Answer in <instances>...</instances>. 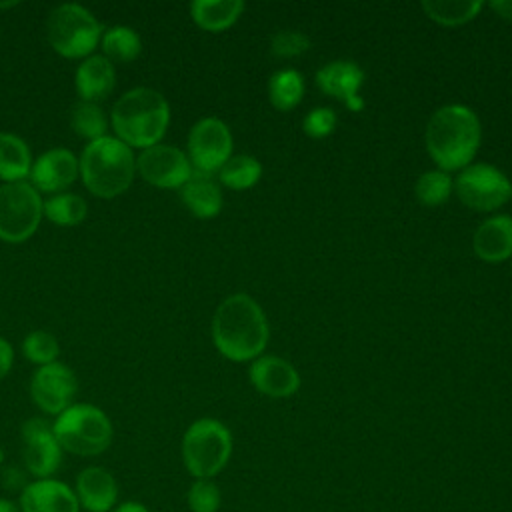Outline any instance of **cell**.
Wrapping results in <instances>:
<instances>
[{"mask_svg":"<svg viewBox=\"0 0 512 512\" xmlns=\"http://www.w3.org/2000/svg\"><path fill=\"white\" fill-rule=\"evenodd\" d=\"M52 430L64 452L84 458L106 452L114 438V426L108 414L86 402L72 404L58 414Z\"/></svg>","mask_w":512,"mask_h":512,"instance_id":"5","label":"cell"},{"mask_svg":"<svg viewBox=\"0 0 512 512\" xmlns=\"http://www.w3.org/2000/svg\"><path fill=\"white\" fill-rule=\"evenodd\" d=\"M102 32L104 28L96 16L76 2L56 6L46 20L48 44L56 54L70 60L92 56Z\"/></svg>","mask_w":512,"mask_h":512,"instance_id":"6","label":"cell"},{"mask_svg":"<svg viewBox=\"0 0 512 512\" xmlns=\"http://www.w3.org/2000/svg\"><path fill=\"white\" fill-rule=\"evenodd\" d=\"M242 12V0H194L190 4L194 24L206 32H222L230 28Z\"/></svg>","mask_w":512,"mask_h":512,"instance_id":"22","label":"cell"},{"mask_svg":"<svg viewBox=\"0 0 512 512\" xmlns=\"http://www.w3.org/2000/svg\"><path fill=\"white\" fill-rule=\"evenodd\" d=\"M186 148L192 170L214 176L232 156V132L220 118H200L188 132Z\"/></svg>","mask_w":512,"mask_h":512,"instance_id":"10","label":"cell"},{"mask_svg":"<svg viewBox=\"0 0 512 512\" xmlns=\"http://www.w3.org/2000/svg\"><path fill=\"white\" fill-rule=\"evenodd\" d=\"M14 362V350L12 344L0 336V380L10 372Z\"/></svg>","mask_w":512,"mask_h":512,"instance_id":"35","label":"cell"},{"mask_svg":"<svg viewBox=\"0 0 512 512\" xmlns=\"http://www.w3.org/2000/svg\"><path fill=\"white\" fill-rule=\"evenodd\" d=\"M110 120L118 140L144 150L164 138L170 124V104L162 92L136 86L114 102Z\"/></svg>","mask_w":512,"mask_h":512,"instance_id":"3","label":"cell"},{"mask_svg":"<svg viewBox=\"0 0 512 512\" xmlns=\"http://www.w3.org/2000/svg\"><path fill=\"white\" fill-rule=\"evenodd\" d=\"M488 6L504 20L512 22V0H492L488 2Z\"/></svg>","mask_w":512,"mask_h":512,"instance_id":"36","label":"cell"},{"mask_svg":"<svg viewBox=\"0 0 512 512\" xmlns=\"http://www.w3.org/2000/svg\"><path fill=\"white\" fill-rule=\"evenodd\" d=\"M472 248L484 262H504L512 258V216L496 214L484 220L474 232Z\"/></svg>","mask_w":512,"mask_h":512,"instance_id":"20","label":"cell"},{"mask_svg":"<svg viewBox=\"0 0 512 512\" xmlns=\"http://www.w3.org/2000/svg\"><path fill=\"white\" fill-rule=\"evenodd\" d=\"M252 386L270 398H288L300 388L298 370L284 358L258 356L248 370Z\"/></svg>","mask_w":512,"mask_h":512,"instance_id":"16","label":"cell"},{"mask_svg":"<svg viewBox=\"0 0 512 512\" xmlns=\"http://www.w3.org/2000/svg\"><path fill=\"white\" fill-rule=\"evenodd\" d=\"M362 82H364V72L352 60H334L324 64L316 72L318 88L324 94L342 100L350 110H360L364 106V102L358 96Z\"/></svg>","mask_w":512,"mask_h":512,"instance_id":"17","label":"cell"},{"mask_svg":"<svg viewBox=\"0 0 512 512\" xmlns=\"http://www.w3.org/2000/svg\"><path fill=\"white\" fill-rule=\"evenodd\" d=\"M136 172L156 188L180 190L192 174V164L184 150L170 144H154L138 154Z\"/></svg>","mask_w":512,"mask_h":512,"instance_id":"12","label":"cell"},{"mask_svg":"<svg viewBox=\"0 0 512 512\" xmlns=\"http://www.w3.org/2000/svg\"><path fill=\"white\" fill-rule=\"evenodd\" d=\"M336 122H338V118L332 108L318 106L304 116L302 128H304V134L310 138H326L334 132Z\"/></svg>","mask_w":512,"mask_h":512,"instance_id":"34","label":"cell"},{"mask_svg":"<svg viewBox=\"0 0 512 512\" xmlns=\"http://www.w3.org/2000/svg\"><path fill=\"white\" fill-rule=\"evenodd\" d=\"M482 138L480 120L464 104H446L438 108L426 126L424 144L438 170L452 172L472 164Z\"/></svg>","mask_w":512,"mask_h":512,"instance_id":"2","label":"cell"},{"mask_svg":"<svg viewBox=\"0 0 512 512\" xmlns=\"http://www.w3.org/2000/svg\"><path fill=\"white\" fill-rule=\"evenodd\" d=\"M16 4H18V2H14V0H12V2H0V8H12V6H16Z\"/></svg>","mask_w":512,"mask_h":512,"instance_id":"39","label":"cell"},{"mask_svg":"<svg viewBox=\"0 0 512 512\" xmlns=\"http://www.w3.org/2000/svg\"><path fill=\"white\" fill-rule=\"evenodd\" d=\"M70 128L76 136L92 142L106 136L108 118L98 102L78 100L70 110Z\"/></svg>","mask_w":512,"mask_h":512,"instance_id":"28","label":"cell"},{"mask_svg":"<svg viewBox=\"0 0 512 512\" xmlns=\"http://www.w3.org/2000/svg\"><path fill=\"white\" fill-rule=\"evenodd\" d=\"M310 48V38L298 30H280L270 40V50L276 58H294Z\"/></svg>","mask_w":512,"mask_h":512,"instance_id":"33","label":"cell"},{"mask_svg":"<svg viewBox=\"0 0 512 512\" xmlns=\"http://www.w3.org/2000/svg\"><path fill=\"white\" fill-rule=\"evenodd\" d=\"M20 512H80V502L72 486L56 478L28 482L20 490Z\"/></svg>","mask_w":512,"mask_h":512,"instance_id":"15","label":"cell"},{"mask_svg":"<svg viewBox=\"0 0 512 512\" xmlns=\"http://www.w3.org/2000/svg\"><path fill=\"white\" fill-rule=\"evenodd\" d=\"M268 336L270 330L264 310L244 292L224 298L212 316V342L216 350L232 362L262 356Z\"/></svg>","mask_w":512,"mask_h":512,"instance_id":"1","label":"cell"},{"mask_svg":"<svg viewBox=\"0 0 512 512\" xmlns=\"http://www.w3.org/2000/svg\"><path fill=\"white\" fill-rule=\"evenodd\" d=\"M80 176V160L68 148H50L42 152L30 170V184L38 192L60 194Z\"/></svg>","mask_w":512,"mask_h":512,"instance_id":"14","label":"cell"},{"mask_svg":"<svg viewBox=\"0 0 512 512\" xmlns=\"http://www.w3.org/2000/svg\"><path fill=\"white\" fill-rule=\"evenodd\" d=\"M180 200L196 218H214L222 210V190L212 174L192 170L180 188Z\"/></svg>","mask_w":512,"mask_h":512,"instance_id":"21","label":"cell"},{"mask_svg":"<svg viewBox=\"0 0 512 512\" xmlns=\"http://www.w3.org/2000/svg\"><path fill=\"white\" fill-rule=\"evenodd\" d=\"M116 84L114 64L104 54H92L80 62L74 72V88L80 100L100 102Z\"/></svg>","mask_w":512,"mask_h":512,"instance_id":"19","label":"cell"},{"mask_svg":"<svg viewBox=\"0 0 512 512\" xmlns=\"http://www.w3.org/2000/svg\"><path fill=\"white\" fill-rule=\"evenodd\" d=\"M454 192V178L442 170H430L418 176L414 194L422 206H440Z\"/></svg>","mask_w":512,"mask_h":512,"instance_id":"30","label":"cell"},{"mask_svg":"<svg viewBox=\"0 0 512 512\" xmlns=\"http://www.w3.org/2000/svg\"><path fill=\"white\" fill-rule=\"evenodd\" d=\"M460 202L478 212H490L512 200V182L496 166L486 162L468 164L454 180Z\"/></svg>","mask_w":512,"mask_h":512,"instance_id":"9","label":"cell"},{"mask_svg":"<svg viewBox=\"0 0 512 512\" xmlns=\"http://www.w3.org/2000/svg\"><path fill=\"white\" fill-rule=\"evenodd\" d=\"M32 154L28 144L12 134L0 132V180L4 184L22 182L30 176Z\"/></svg>","mask_w":512,"mask_h":512,"instance_id":"23","label":"cell"},{"mask_svg":"<svg viewBox=\"0 0 512 512\" xmlns=\"http://www.w3.org/2000/svg\"><path fill=\"white\" fill-rule=\"evenodd\" d=\"M74 492L86 512H112L118 504V482L104 466H86L76 476Z\"/></svg>","mask_w":512,"mask_h":512,"instance_id":"18","label":"cell"},{"mask_svg":"<svg viewBox=\"0 0 512 512\" xmlns=\"http://www.w3.org/2000/svg\"><path fill=\"white\" fill-rule=\"evenodd\" d=\"M44 218L56 226H78L88 214V204L82 196L72 192H60L48 196L42 204Z\"/></svg>","mask_w":512,"mask_h":512,"instance_id":"27","label":"cell"},{"mask_svg":"<svg viewBox=\"0 0 512 512\" xmlns=\"http://www.w3.org/2000/svg\"><path fill=\"white\" fill-rule=\"evenodd\" d=\"M22 460L26 472L36 480L54 478L62 464V448L54 436L52 424L44 418H28L20 428Z\"/></svg>","mask_w":512,"mask_h":512,"instance_id":"13","label":"cell"},{"mask_svg":"<svg viewBox=\"0 0 512 512\" xmlns=\"http://www.w3.org/2000/svg\"><path fill=\"white\" fill-rule=\"evenodd\" d=\"M2 462H4V450L0 448V464H2Z\"/></svg>","mask_w":512,"mask_h":512,"instance_id":"40","label":"cell"},{"mask_svg":"<svg viewBox=\"0 0 512 512\" xmlns=\"http://www.w3.org/2000/svg\"><path fill=\"white\" fill-rule=\"evenodd\" d=\"M22 354L28 362H32L36 366H46V364L56 362V358L60 354V344L54 334H50L46 330H32L22 340Z\"/></svg>","mask_w":512,"mask_h":512,"instance_id":"31","label":"cell"},{"mask_svg":"<svg viewBox=\"0 0 512 512\" xmlns=\"http://www.w3.org/2000/svg\"><path fill=\"white\" fill-rule=\"evenodd\" d=\"M262 176V164L256 156L236 154L226 160V164L218 170V180L226 188L232 190H248Z\"/></svg>","mask_w":512,"mask_h":512,"instance_id":"29","label":"cell"},{"mask_svg":"<svg viewBox=\"0 0 512 512\" xmlns=\"http://www.w3.org/2000/svg\"><path fill=\"white\" fill-rule=\"evenodd\" d=\"M424 14L442 26H460L474 20L484 8L482 0H424Z\"/></svg>","mask_w":512,"mask_h":512,"instance_id":"25","label":"cell"},{"mask_svg":"<svg viewBox=\"0 0 512 512\" xmlns=\"http://www.w3.org/2000/svg\"><path fill=\"white\" fill-rule=\"evenodd\" d=\"M230 454L232 434L216 418L194 420L182 436V460L196 480H212L228 464Z\"/></svg>","mask_w":512,"mask_h":512,"instance_id":"7","label":"cell"},{"mask_svg":"<svg viewBox=\"0 0 512 512\" xmlns=\"http://www.w3.org/2000/svg\"><path fill=\"white\" fill-rule=\"evenodd\" d=\"M0 512H20L18 504L8 498H0Z\"/></svg>","mask_w":512,"mask_h":512,"instance_id":"38","label":"cell"},{"mask_svg":"<svg viewBox=\"0 0 512 512\" xmlns=\"http://www.w3.org/2000/svg\"><path fill=\"white\" fill-rule=\"evenodd\" d=\"M304 96V76L294 68L278 70L268 80V98L280 112H288L300 104Z\"/></svg>","mask_w":512,"mask_h":512,"instance_id":"26","label":"cell"},{"mask_svg":"<svg viewBox=\"0 0 512 512\" xmlns=\"http://www.w3.org/2000/svg\"><path fill=\"white\" fill-rule=\"evenodd\" d=\"M112 512H150L142 502L138 500H126V502H120L112 508Z\"/></svg>","mask_w":512,"mask_h":512,"instance_id":"37","label":"cell"},{"mask_svg":"<svg viewBox=\"0 0 512 512\" xmlns=\"http://www.w3.org/2000/svg\"><path fill=\"white\" fill-rule=\"evenodd\" d=\"M78 392V378L74 370L64 362H52L38 366L30 378L32 402L50 416L62 414L74 404Z\"/></svg>","mask_w":512,"mask_h":512,"instance_id":"11","label":"cell"},{"mask_svg":"<svg viewBox=\"0 0 512 512\" xmlns=\"http://www.w3.org/2000/svg\"><path fill=\"white\" fill-rule=\"evenodd\" d=\"M100 46H102L104 56L112 64L114 62L128 64V62H134L140 56L142 38L134 28L124 26V24H116V26H110L102 32Z\"/></svg>","mask_w":512,"mask_h":512,"instance_id":"24","label":"cell"},{"mask_svg":"<svg viewBox=\"0 0 512 512\" xmlns=\"http://www.w3.org/2000/svg\"><path fill=\"white\" fill-rule=\"evenodd\" d=\"M186 502L190 512H218L222 504V494L212 480L200 478V480H194L192 486L188 488Z\"/></svg>","mask_w":512,"mask_h":512,"instance_id":"32","label":"cell"},{"mask_svg":"<svg viewBox=\"0 0 512 512\" xmlns=\"http://www.w3.org/2000/svg\"><path fill=\"white\" fill-rule=\"evenodd\" d=\"M42 204L40 192L28 180L0 184V240L26 242L40 226Z\"/></svg>","mask_w":512,"mask_h":512,"instance_id":"8","label":"cell"},{"mask_svg":"<svg viewBox=\"0 0 512 512\" xmlns=\"http://www.w3.org/2000/svg\"><path fill=\"white\" fill-rule=\"evenodd\" d=\"M136 174V158L130 146L116 136H102L84 146L80 156V178L96 198L124 194Z\"/></svg>","mask_w":512,"mask_h":512,"instance_id":"4","label":"cell"}]
</instances>
